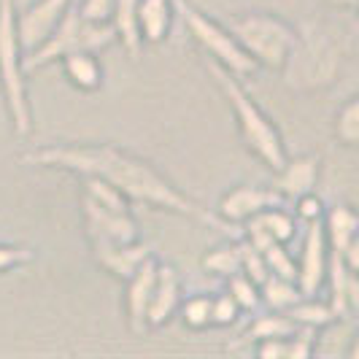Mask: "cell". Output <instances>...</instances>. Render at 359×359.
I'll return each mask as SVG.
<instances>
[{"label": "cell", "mask_w": 359, "mask_h": 359, "mask_svg": "<svg viewBox=\"0 0 359 359\" xmlns=\"http://www.w3.org/2000/svg\"><path fill=\"white\" fill-rule=\"evenodd\" d=\"M316 343V327H297L287 338V359H306Z\"/></svg>", "instance_id": "f546056e"}, {"label": "cell", "mask_w": 359, "mask_h": 359, "mask_svg": "<svg viewBox=\"0 0 359 359\" xmlns=\"http://www.w3.org/2000/svg\"><path fill=\"white\" fill-rule=\"evenodd\" d=\"M62 71L73 87L84 92L100 90L103 84V68L95 60V52H73L62 57Z\"/></svg>", "instance_id": "e0dca14e"}, {"label": "cell", "mask_w": 359, "mask_h": 359, "mask_svg": "<svg viewBox=\"0 0 359 359\" xmlns=\"http://www.w3.org/2000/svg\"><path fill=\"white\" fill-rule=\"evenodd\" d=\"M90 241L97 265L108 270L119 281H127L135 273V268L151 254L149 246H141L138 241L135 243H111V241H103V238H90Z\"/></svg>", "instance_id": "7c38bea8"}, {"label": "cell", "mask_w": 359, "mask_h": 359, "mask_svg": "<svg viewBox=\"0 0 359 359\" xmlns=\"http://www.w3.org/2000/svg\"><path fill=\"white\" fill-rule=\"evenodd\" d=\"M335 133H338V138H341L346 146H354L359 141V103L354 97L338 111Z\"/></svg>", "instance_id": "484cf974"}, {"label": "cell", "mask_w": 359, "mask_h": 359, "mask_svg": "<svg viewBox=\"0 0 359 359\" xmlns=\"http://www.w3.org/2000/svg\"><path fill=\"white\" fill-rule=\"evenodd\" d=\"M227 30L257 60V65H268L270 71H284L289 52L297 43L294 27H289L284 19L262 11L230 19Z\"/></svg>", "instance_id": "5b68a950"}, {"label": "cell", "mask_w": 359, "mask_h": 359, "mask_svg": "<svg viewBox=\"0 0 359 359\" xmlns=\"http://www.w3.org/2000/svg\"><path fill=\"white\" fill-rule=\"evenodd\" d=\"M71 0H38L36 6H30L22 17L17 19L19 43L22 49H36L38 43H43L49 33L60 25V19L65 17Z\"/></svg>", "instance_id": "30bf717a"}, {"label": "cell", "mask_w": 359, "mask_h": 359, "mask_svg": "<svg viewBox=\"0 0 359 359\" xmlns=\"http://www.w3.org/2000/svg\"><path fill=\"white\" fill-rule=\"evenodd\" d=\"M176 8H179L181 19L187 22L192 38L203 46V52L208 54L214 62H219L222 68H227L238 79H246V76H252L259 68L257 60L235 41V36L227 27H222L219 22L208 19L189 0H176Z\"/></svg>", "instance_id": "8992f818"}, {"label": "cell", "mask_w": 359, "mask_h": 359, "mask_svg": "<svg viewBox=\"0 0 359 359\" xmlns=\"http://www.w3.org/2000/svg\"><path fill=\"white\" fill-rule=\"evenodd\" d=\"M324 278H327V238H324L322 219H313V222H308L306 241H303V259H300L294 284H297L303 297H313L322 289Z\"/></svg>", "instance_id": "ba28073f"}, {"label": "cell", "mask_w": 359, "mask_h": 359, "mask_svg": "<svg viewBox=\"0 0 359 359\" xmlns=\"http://www.w3.org/2000/svg\"><path fill=\"white\" fill-rule=\"evenodd\" d=\"M181 316L189 330H205L211 324V297L195 294L181 306Z\"/></svg>", "instance_id": "4316f807"}, {"label": "cell", "mask_w": 359, "mask_h": 359, "mask_svg": "<svg viewBox=\"0 0 359 359\" xmlns=\"http://www.w3.org/2000/svg\"><path fill=\"white\" fill-rule=\"evenodd\" d=\"M27 262H33V252L27 246H6V243H0V273L17 268V265H27Z\"/></svg>", "instance_id": "d6a6232c"}, {"label": "cell", "mask_w": 359, "mask_h": 359, "mask_svg": "<svg viewBox=\"0 0 359 359\" xmlns=\"http://www.w3.org/2000/svg\"><path fill=\"white\" fill-rule=\"evenodd\" d=\"M227 281H230V292L227 294L238 303L241 311H254V308L259 306V287L254 284L246 273H233Z\"/></svg>", "instance_id": "d4e9b609"}, {"label": "cell", "mask_w": 359, "mask_h": 359, "mask_svg": "<svg viewBox=\"0 0 359 359\" xmlns=\"http://www.w3.org/2000/svg\"><path fill=\"white\" fill-rule=\"evenodd\" d=\"M297 330V324L289 319L287 313H268V316H257V322L246 330V341H262V338H289Z\"/></svg>", "instance_id": "7402d4cb"}, {"label": "cell", "mask_w": 359, "mask_h": 359, "mask_svg": "<svg viewBox=\"0 0 359 359\" xmlns=\"http://www.w3.org/2000/svg\"><path fill=\"white\" fill-rule=\"evenodd\" d=\"M300 297L303 294H300V289H297L294 281L281 278V276H273V273H268V278L259 284V300H265V306L273 308V311H287Z\"/></svg>", "instance_id": "ffe728a7"}, {"label": "cell", "mask_w": 359, "mask_h": 359, "mask_svg": "<svg viewBox=\"0 0 359 359\" xmlns=\"http://www.w3.org/2000/svg\"><path fill=\"white\" fill-rule=\"evenodd\" d=\"M357 230H359L357 214L348 205H335L330 211V216H327V224H324V238L330 243V252L341 254L357 238Z\"/></svg>", "instance_id": "d6986e66"}, {"label": "cell", "mask_w": 359, "mask_h": 359, "mask_svg": "<svg viewBox=\"0 0 359 359\" xmlns=\"http://www.w3.org/2000/svg\"><path fill=\"white\" fill-rule=\"evenodd\" d=\"M254 354L262 359H287V338H262L257 341Z\"/></svg>", "instance_id": "836d02e7"}, {"label": "cell", "mask_w": 359, "mask_h": 359, "mask_svg": "<svg viewBox=\"0 0 359 359\" xmlns=\"http://www.w3.org/2000/svg\"><path fill=\"white\" fill-rule=\"evenodd\" d=\"M111 25L116 30V38L122 41L125 52L130 60L135 62L141 57V30H138V0H114V14H111Z\"/></svg>", "instance_id": "2e32d148"}, {"label": "cell", "mask_w": 359, "mask_h": 359, "mask_svg": "<svg viewBox=\"0 0 359 359\" xmlns=\"http://www.w3.org/2000/svg\"><path fill=\"white\" fill-rule=\"evenodd\" d=\"M116 41L114 25H92L76 14V8H68L65 17L60 19V25L54 27L49 38L43 43H38L36 49H30L27 57H22V71L33 73L41 71L46 65H52L54 60H62L65 54L73 52H103Z\"/></svg>", "instance_id": "277c9868"}, {"label": "cell", "mask_w": 359, "mask_h": 359, "mask_svg": "<svg viewBox=\"0 0 359 359\" xmlns=\"http://www.w3.org/2000/svg\"><path fill=\"white\" fill-rule=\"evenodd\" d=\"M270 205H281V195L276 189L265 187H235L233 192H227L219 200V219H224L227 224H241L249 222L252 216L265 211Z\"/></svg>", "instance_id": "8fae6325"}, {"label": "cell", "mask_w": 359, "mask_h": 359, "mask_svg": "<svg viewBox=\"0 0 359 359\" xmlns=\"http://www.w3.org/2000/svg\"><path fill=\"white\" fill-rule=\"evenodd\" d=\"M292 322L297 324V327H327V324L335 322V313H332V308L324 306V303H316L313 297H300L297 303L292 308L284 311Z\"/></svg>", "instance_id": "44dd1931"}, {"label": "cell", "mask_w": 359, "mask_h": 359, "mask_svg": "<svg viewBox=\"0 0 359 359\" xmlns=\"http://www.w3.org/2000/svg\"><path fill=\"white\" fill-rule=\"evenodd\" d=\"M203 268L214 276L230 278L233 273H241V243H227L203 257Z\"/></svg>", "instance_id": "cb8c5ba5"}, {"label": "cell", "mask_w": 359, "mask_h": 359, "mask_svg": "<svg viewBox=\"0 0 359 359\" xmlns=\"http://www.w3.org/2000/svg\"><path fill=\"white\" fill-rule=\"evenodd\" d=\"M157 259L149 254L144 262L135 268V273L127 278V322L133 332H144L146 330V308H149V297L154 289V278H157Z\"/></svg>", "instance_id": "4fadbf2b"}, {"label": "cell", "mask_w": 359, "mask_h": 359, "mask_svg": "<svg viewBox=\"0 0 359 359\" xmlns=\"http://www.w3.org/2000/svg\"><path fill=\"white\" fill-rule=\"evenodd\" d=\"M22 162L38 165V168H60V170H71L79 176H100L108 184H114L127 200L198 219V222L214 227V230H227L230 227L224 219H219L208 208H203L200 203L187 198L181 189H176L154 165H149L141 157L122 151V149L111 144L46 146V149H36V151L22 154Z\"/></svg>", "instance_id": "6da1fadb"}, {"label": "cell", "mask_w": 359, "mask_h": 359, "mask_svg": "<svg viewBox=\"0 0 359 359\" xmlns=\"http://www.w3.org/2000/svg\"><path fill=\"white\" fill-rule=\"evenodd\" d=\"M138 30L149 43H160L170 30V0H138Z\"/></svg>", "instance_id": "ac0fdd59"}, {"label": "cell", "mask_w": 359, "mask_h": 359, "mask_svg": "<svg viewBox=\"0 0 359 359\" xmlns=\"http://www.w3.org/2000/svg\"><path fill=\"white\" fill-rule=\"evenodd\" d=\"M241 273H246L257 287L268 278L270 270L265 265V257H262V252H257L252 243H241Z\"/></svg>", "instance_id": "f1b7e54d"}, {"label": "cell", "mask_w": 359, "mask_h": 359, "mask_svg": "<svg viewBox=\"0 0 359 359\" xmlns=\"http://www.w3.org/2000/svg\"><path fill=\"white\" fill-rule=\"evenodd\" d=\"M0 90L14 133L19 138H27L33 119H30L27 84L22 71V43L14 17V0H0Z\"/></svg>", "instance_id": "3957f363"}, {"label": "cell", "mask_w": 359, "mask_h": 359, "mask_svg": "<svg viewBox=\"0 0 359 359\" xmlns=\"http://www.w3.org/2000/svg\"><path fill=\"white\" fill-rule=\"evenodd\" d=\"M76 14L92 25H106L114 14V0H81L76 6Z\"/></svg>", "instance_id": "4dcf8cb0"}, {"label": "cell", "mask_w": 359, "mask_h": 359, "mask_svg": "<svg viewBox=\"0 0 359 359\" xmlns=\"http://www.w3.org/2000/svg\"><path fill=\"white\" fill-rule=\"evenodd\" d=\"M327 3H332V6H338V8H354V6H357V0H327Z\"/></svg>", "instance_id": "d590c367"}, {"label": "cell", "mask_w": 359, "mask_h": 359, "mask_svg": "<svg viewBox=\"0 0 359 359\" xmlns=\"http://www.w3.org/2000/svg\"><path fill=\"white\" fill-rule=\"evenodd\" d=\"M284 68H287L289 87L327 84L332 79V73H335V52L324 43L322 38L316 41V36H313L300 41V36H297V43L292 46Z\"/></svg>", "instance_id": "52a82bcc"}, {"label": "cell", "mask_w": 359, "mask_h": 359, "mask_svg": "<svg viewBox=\"0 0 359 359\" xmlns=\"http://www.w3.org/2000/svg\"><path fill=\"white\" fill-rule=\"evenodd\" d=\"M181 306V284L176 270L170 265H157V278L146 308V327H162L170 322V316Z\"/></svg>", "instance_id": "5bb4252c"}, {"label": "cell", "mask_w": 359, "mask_h": 359, "mask_svg": "<svg viewBox=\"0 0 359 359\" xmlns=\"http://www.w3.org/2000/svg\"><path fill=\"white\" fill-rule=\"evenodd\" d=\"M278 179H276V192L281 198H300V195H308L313 192L316 187V179H319V160L316 157H294V160L284 162L281 170H276Z\"/></svg>", "instance_id": "9a60e30c"}, {"label": "cell", "mask_w": 359, "mask_h": 359, "mask_svg": "<svg viewBox=\"0 0 359 359\" xmlns=\"http://www.w3.org/2000/svg\"><path fill=\"white\" fill-rule=\"evenodd\" d=\"M208 71L214 73L216 84L222 87L224 97L233 106L238 127H241V135L246 141V149L252 151L254 157H259V160L265 162L270 170H281L284 162H287V149H284V141H281L276 125L262 114V108L249 97V92L243 90L238 76H233L227 68H222L214 60L208 62Z\"/></svg>", "instance_id": "7a4b0ae2"}, {"label": "cell", "mask_w": 359, "mask_h": 359, "mask_svg": "<svg viewBox=\"0 0 359 359\" xmlns=\"http://www.w3.org/2000/svg\"><path fill=\"white\" fill-rule=\"evenodd\" d=\"M238 303H235L230 294H219V297H211V324L216 327H224V324H233L235 316H238Z\"/></svg>", "instance_id": "1f68e13d"}, {"label": "cell", "mask_w": 359, "mask_h": 359, "mask_svg": "<svg viewBox=\"0 0 359 359\" xmlns=\"http://www.w3.org/2000/svg\"><path fill=\"white\" fill-rule=\"evenodd\" d=\"M81 211H84V224H87L90 238H103L111 243H135L138 241V224L130 211H108L87 195L81 198Z\"/></svg>", "instance_id": "9c48e42d"}, {"label": "cell", "mask_w": 359, "mask_h": 359, "mask_svg": "<svg viewBox=\"0 0 359 359\" xmlns=\"http://www.w3.org/2000/svg\"><path fill=\"white\" fill-rule=\"evenodd\" d=\"M254 222L262 227V230H268L273 235V241H278V243H287L294 238V219L281 208V205H270L265 211H259L257 216H252Z\"/></svg>", "instance_id": "603a6c76"}, {"label": "cell", "mask_w": 359, "mask_h": 359, "mask_svg": "<svg viewBox=\"0 0 359 359\" xmlns=\"http://www.w3.org/2000/svg\"><path fill=\"white\" fill-rule=\"evenodd\" d=\"M265 257V265L273 276H281V278H289V281H294L297 278V270H294V262H292V257L289 252L284 249V243H278V241H273L268 249L262 252Z\"/></svg>", "instance_id": "83f0119b"}, {"label": "cell", "mask_w": 359, "mask_h": 359, "mask_svg": "<svg viewBox=\"0 0 359 359\" xmlns=\"http://www.w3.org/2000/svg\"><path fill=\"white\" fill-rule=\"evenodd\" d=\"M294 203H297V216H300V219H306V222L322 219V200L316 198L313 192L294 198Z\"/></svg>", "instance_id": "e575fe53"}]
</instances>
